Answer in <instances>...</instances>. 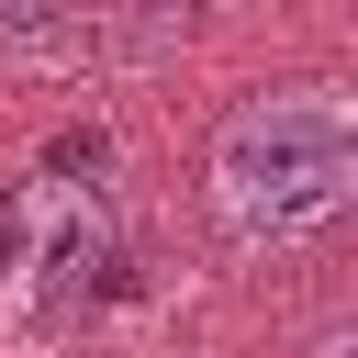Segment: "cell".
<instances>
[{
  "instance_id": "cell-1",
  "label": "cell",
  "mask_w": 358,
  "mask_h": 358,
  "mask_svg": "<svg viewBox=\"0 0 358 358\" xmlns=\"http://www.w3.org/2000/svg\"><path fill=\"white\" fill-rule=\"evenodd\" d=\"M347 179H358V123H347L336 90H268L213 134V201L257 246L313 235L347 201Z\"/></svg>"
},
{
  "instance_id": "cell-2",
  "label": "cell",
  "mask_w": 358,
  "mask_h": 358,
  "mask_svg": "<svg viewBox=\"0 0 358 358\" xmlns=\"http://www.w3.org/2000/svg\"><path fill=\"white\" fill-rule=\"evenodd\" d=\"M190 11H0V56H157Z\"/></svg>"
},
{
  "instance_id": "cell-3",
  "label": "cell",
  "mask_w": 358,
  "mask_h": 358,
  "mask_svg": "<svg viewBox=\"0 0 358 358\" xmlns=\"http://www.w3.org/2000/svg\"><path fill=\"white\" fill-rule=\"evenodd\" d=\"M45 168H56L67 190H90V179L112 168V134H101V123H56V134H45Z\"/></svg>"
},
{
  "instance_id": "cell-4",
  "label": "cell",
  "mask_w": 358,
  "mask_h": 358,
  "mask_svg": "<svg viewBox=\"0 0 358 358\" xmlns=\"http://www.w3.org/2000/svg\"><path fill=\"white\" fill-rule=\"evenodd\" d=\"M11 257H22V201L0 190V268H11Z\"/></svg>"
}]
</instances>
